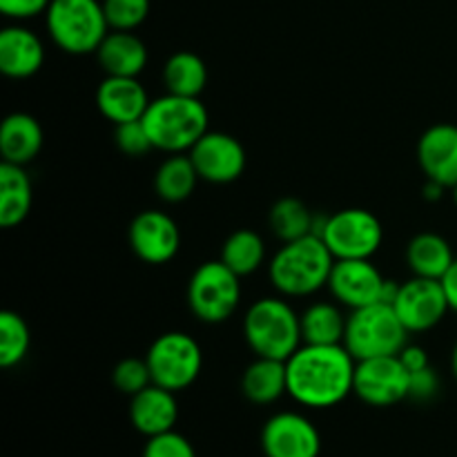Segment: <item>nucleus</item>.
<instances>
[{"label": "nucleus", "instance_id": "nucleus-1", "mask_svg": "<svg viewBox=\"0 0 457 457\" xmlns=\"http://www.w3.org/2000/svg\"><path fill=\"white\" fill-rule=\"evenodd\" d=\"M355 357L344 344H302L286 361L288 395L306 409H333L353 393Z\"/></svg>", "mask_w": 457, "mask_h": 457}, {"label": "nucleus", "instance_id": "nucleus-2", "mask_svg": "<svg viewBox=\"0 0 457 457\" xmlns=\"http://www.w3.org/2000/svg\"><path fill=\"white\" fill-rule=\"evenodd\" d=\"M335 257L321 237L308 235L288 241L272 254L268 275L281 297H311L328 288Z\"/></svg>", "mask_w": 457, "mask_h": 457}, {"label": "nucleus", "instance_id": "nucleus-3", "mask_svg": "<svg viewBox=\"0 0 457 457\" xmlns=\"http://www.w3.org/2000/svg\"><path fill=\"white\" fill-rule=\"evenodd\" d=\"M141 120L154 150L165 154H186L208 132V110L201 98L177 94L154 98Z\"/></svg>", "mask_w": 457, "mask_h": 457}, {"label": "nucleus", "instance_id": "nucleus-4", "mask_svg": "<svg viewBox=\"0 0 457 457\" xmlns=\"http://www.w3.org/2000/svg\"><path fill=\"white\" fill-rule=\"evenodd\" d=\"M244 337L257 357L288 361L303 344L302 317L284 297H262L245 311Z\"/></svg>", "mask_w": 457, "mask_h": 457}, {"label": "nucleus", "instance_id": "nucleus-5", "mask_svg": "<svg viewBox=\"0 0 457 457\" xmlns=\"http://www.w3.org/2000/svg\"><path fill=\"white\" fill-rule=\"evenodd\" d=\"M45 27L56 47L71 56L96 54L110 34L98 0H52L45 12Z\"/></svg>", "mask_w": 457, "mask_h": 457}, {"label": "nucleus", "instance_id": "nucleus-6", "mask_svg": "<svg viewBox=\"0 0 457 457\" xmlns=\"http://www.w3.org/2000/svg\"><path fill=\"white\" fill-rule=\"evenodd\" d=\"M409 330L404 328L391 303H373V306L351 311L346 321L344 346L355 357V361L373 360V357L400 355L409 344Z\"/></svg>", "mask_w": 457, "mask_h": 457}, {"label": "nucleus", "instance_id": "nucleus-7", "mask_svg": "<svg viewBox=\"0 0 457 457\" xmlns=\"http://www.w3.org/2000/svg\"><path fill=\"white\" fill-rule=\"evenodd\" d=\"M241 303V277L226 263L205 262L192 272L187 284V306L204 324H223Z\"/></svg>", "mask_w": 457, "mask_h": 457}, {"label": "nucleus", "instance_id": "nucleus-8", "mask_svg": "<svg viewBox=\"0 0 457 457\" xmlns=\"http://www.w3.org/2000/svg\"><path fill=\"white\" fill-rule=\"evenodd\" d=\"M152 373V384L172 393L190 388L204 369V351L192 335L172 330L152 342L145 355Z\"/></svg>", "mask_w": 457, "mask_h": 457}, {"label": "nucleus", "instance_id": "nucleus-9", "mask_svg": "<svg viewBox=\"0 0 457 457\" xmlns=\"http://www.w3.org/2000/svg\"><path fill=\"white\" fill-rule=\"evenodd\" d=\"M321 239L335 259H370L384 241V228L370 210L346 208L326 219Z\"/></svg>", "mask_w": 457, "mask_h": 457}, {"label": "nucleus", "instance_id": "nucleus-10", "mask_svg": "<svg viewBox=\"0 0 457 457\" xmlns=\"http://www.w3.org/2000/svg\"><path fill=\"white\" fill-rule=\"evenodd\" d=\"M409 384L411 373L402 364L400 357H373V360L357 361L353 393L364 404L386 409V406L400 404L402 400H409Z\"/></svg>", "mask_w": 457, "mask_h": 457}, {"label": "nucleus", "instance_id": "nucleus-11", "mask_svg": "<svg viewBox=\"0 0 457 457\" xmlns=\"http://www.w3.org/2000/svg\"><path fill=\"white\" fill-rule=\"evenodd\" d=\"M388 279L370 259H335L328 290L339 306L351 311L384 302Z\"/></svg>", "mask_w": 457, "mask_h": 457}, {"label": "nucleus", "instance_id": "nucleus-12", "mask_svg": "<svg viewBox=\"0 0 457 457\" xmlns=\"http://www.w3.org/2000/svg\"><path fill=\"white\" fill-rule=\"evenodd\" d=\"M393 308L409 333H427L436 328L451 311L442 281L427 277H413L400 284Z\"/></svg>", "mask_w": 457, "mask_h": 457}, {"label": "nucleus", "instance_id": "nucleus-13", "mask_svg": "<svg viewBox=\"0 0 457 457\" xmlns=\"http://www.w3.org/2000/svg\"><path fill=\"white\" fill-rule=\"evenodd\" d=\"M262 451L266 457H320L321 433L303 413L281 411L263 424Z\"/></svg>", "mask_w": 457, "mask_h": 457}, {"label": "nucleus", "instance_id": "nucleus-14", "mask_svg": "<svg viewBox=\"0 0 457 457\" xmlns=\"http://www.w3.org/2000/svg\"><path fill=\"white\" fill-rule=\"evenodd\" d=\"M187 154H190L201 181L217 183V186L237 181L248 163L244 145L232 134L210 132V129Z\"/></svg>", "mask_w": 457, "mask_h": 457}, {"label": "nucleus", "instance_id": "nucleus-15", "mask_svg": "<svg viewBox=\"0 0 457 457\" xmlns=\"http://www.w3.org/2000/svg\"><path fill=\"white\" fill-rule=\"evenodd\" d=\"M129 245L141 262L163 266L181 250V230L170 214L145 210L129 226Z\"/></svg>", "mask_w": 457, "mask_h": 457}, {"label": "nucleus", "instance_id": "nucleus-16", "mask_svg": "<svg viewBox=\"0 0 457 457\" xmlns=\"http://www.w3.org/2000/svg\"><path fill=\"white\" fill-rule=\"evenodd\" d=\"M418 163L431 181L445 187L457 186V125H431L420 137Z\"/></svg>", "mask_w": 457, "mask_h": 457}, {"label": "nucleus", "instance_id": "nucleus-17", "mask_svg": "<svg viewBox=\"0 0 457 457\" xmlns=\"http://www.w3.org/2000/svg\"><path fill=\"white\" fill-rule=\"evenodd\" d=\"M150 103L147 89L132 76H105L96 89L98 112L114 125L141 120Z\"/></svg>", "mask_w": 457, "mask_h": 457}, {"label": "nucleus", "instance_id": "nucleus-18", "mask_svg": "<svg viewBox=\"0 0 457 457\" xmlns=\"http://www.w3.org/2000/svg\"><path fill=\"white\" fill-rule=\"evenodd\" d=\"M43 62V40L34 31L22 25H9L0 31V71L7 79H31L38 74Z\"/></svg>", "mask_w": 457, "mask_h": 457}, {"label": "nucleus", "instance_id": "nucleus-19", "mask_svg": "<svg viewBox=\"0 0 457 457\" xmlns=\"http://www.w3.org/2000/svg\"><path fill=\"white\" fill-rule=\"evenodd\" d=\"M174 395L177 393L156 386V384H150L141 393L132 395V402H129L132 427L145 437L174 431V424L179 420V404Z\"/></svg>", "mask_w": 457, "mask_h": 457}, {"label": "nucleus", "instance_id": "nucleus-20", "mask_svg": "<svg viewBox=\"0 0 457 457\" xmlns=\"http://www.w3.org/2000/svg\"><path fill=\"white\" fill-rule=\"evenodd\" d=\"M43 128L25 112H13L0 125V154L4 163L27 165L43 150Z\"/></svg>", "mask_w": 457, "mask_h": 457}, {"label": "nucleus", "instance_id": "nucleus-21", "mask_svg": "<svg viewBox=\"0 0 457 457\" xmlns=\"http://www.w3.org/2000/svg\"><path fill=\"white\" fill-rule=\"evenodd\" d=\"M96 58L105 76L138 79V74L147 67V47L134 31L112 29L96 49Z\"/></svg>", "mask_w": 457, "mask_h": 457}, {"label": "nucleus", "instance_id": "nucleus-22", "mask_svg": "<svg viewBox=\"0 0 457 457\" xmlns=\"http://www.w3.org/2000/svg\"><path fill=\"white\" fill-rule=\"evenodd\" d=\"M241 393L253 404L268 406L288 393V370L286 361L270 360V357H257L241 378Z\"/></svg>", "mask_w": 457, "mask_h": 457}, {"label": "nucleus", "instance_id": "nucleus-23", "mask_svg": "<svg viewBox=\"0 0 457 457\" xmlns=\"http://www.w3.org/2000/svg\"><path fill=\"white\" fill-rule=\"evenodd\" d=\"M34 201L31 179L25 165H0V226L16 228L27 219Z\"/></svg>", "mask_w": 457, "mask_h": 457}, {"label": "nucleus", "instance_id": "nucleus-24", "mask_svg": "<svg viewBox=\"0 0 457 457\" xmlns=\"http://www.w3.org/2000/svg\"><path fill=\"white\" fill-rule=\"evenodd\" d=\"M455 262L449 241L436 232H420L406 245V263L413 277L442 279Z\"/></svg>", "mask_w": 457, "mask_h": 457}, {"label": "nucleus", "instance_id": "nucleus-25", "mask_svg": "<svg viewBox=\"0 0 457 457\" xmlns=\"http://www.w3.org/2000/svg\"><path fill=\"white\" fill-rule=\"evenodd\" d=\"M299 317H302L303 344H315V346H337V344H344L348 315H344L339 303L315 302Z\"/></svg>", "mask_w": 457, "mask_h": 457}, {"label": "nucleus", "instance_id": "nucleus-26", "mask_svg": "<svg viewBox=\"0 0 457 457\" xmlns=\"http://www.w3.org/2000/svg\"><path fill=\"white\" fill-rule=\"evenodd\" d=\"M201 181L190 154H170L154 174V192L165 204H181L190 199Z\"/></svg>", "mask_w": 457, "mask_h": 457}, {"label": "nucleus", "instance_id": "nucleus-27", "mask_svg": "<svg viewBox=\"0 0 457 457\" xmlns=\"http://www.w3.org/2000/svg\"><path fill=\"white\" fill-rule=\"evenodd\" d=\"M163 83L168 94L199 98L208 85V67L195 52H177L165 61Z\"/></svg>", "mask_w": 457, "mask_h": 457}, {"label": "nucleus", "instance_id": "nucleus-28", "mask_svg": "<svg viewBox=\"0 0 457 457\" xmlns=\"http://www.w3.org/2000/svg\"><path fill=\"white\" fill-rule=\"evenodd\" d=\"M221 262L239 277L254 275L266 263V241L254 230H237L221 248Z\"/></svg>", "mask_w": 457, "mask_h": 457}, {"label": "nucleus", "instance_id": "nucleus-29", "mask_svg": "<svg viewBox=\"0 0 457 457\" xmlns=\"http://www.w3.org/2000/svg\"><path fill=\"white\" fill-rule=\"evenodd\" d=\"M268 223H270V230L275 232L277 239L288 244V241L312 235L315 212H311L303 201L295 199V196H284L270 208Z\"/></svg>", "mask_w": 457, "mask_h": 457}, {"label": "nucleus", "instance_id": "nucleus-30", "mask_svg": "<svg viewBox=\"0 0 457 457\" xmlns=\"http://www.w3.org/2000/svg\"><path fill=\"white\" fill-rule=\"evenodd\" d=\"M29 344L31 335L25 320L13 311L0 312V366L13 369L21 364L29 353Z\"/></svg>", "mask_w": 457, "mask_h": 457}, {"label": "nucleus", "instance_id": "nucleus-31", "mask_svg": "<svg viewBox=\"0 0 457 457\" xmlns=\"http://www.w3.org/2000/svg\"><path fill=\"white\" fill-rule=\"evenodd\" d=\"M107 25L114 31H134L145 22L150 0H103Z\"/></svg>", "mask_w": 457, "mask_h": 457}, {"label": "nucleus", "instance_id": "nucleus-32", "mask_svg": "<svg viewBox=\"0 0 457 457\" xmlns=\"http://www.w3.org/2000/svg\"><path fill=\"white\" fill-rule=\"evenodd\" d=\"M112 382H114L116 391L125 393V395H137L143 388H147L152 384V373L150 366L145 360H138V357H128V360L119 361L112 373Z\"/></svg>", "mask_w": 457, "mask_h": 457}, {"label": "nucleus", "instance_id": "nucleus-33", "mask_svg": "<svg viewBox=\"0 0 457 457\" xmlns=\"http://www.w3.org/2000/svg\"><path fill=\"white\" fill-rule=\"evenodd\" d=\"M143 457H196V451L186 436L168 431L147 437L145 446H143Z\"/></svg>", "mask_w": 457, "mask_h": 457}, {"label": "nucleus", "instance_id": "nucleus-34", "mask_svg": "<svg viewBox=\"0 0 457 457\" xmlns=\"http://www.w3.org/2000/svg\"><path fill=\"white\" fill-rule=\"evenodd\" d=\"M116 147L123 152L125 156H145L147 152L154 150L150 141V134H147L143 120H132V123L116 125Z\"/></svg>", "mask_w": 457, "mask_h": 457}, {"label": "nucleus", "instance_id": "nucleus-35", "mask_svg": "<svg viewBox=\"0 0 457 457\" xmlns=\"http://www.w3.org/2000/svg\"><path fill=\"white\" fill-rule=\"evenodd\" d=\"M437 393H440V378H437V373L431 369V366H427V369L411 373L409 400L431 402L433 397L437 395Z\"/></svg>", "mask_w": 457, "mask_h": 457}, {"label": "nucleus", "instance_id": "nucleus-36", "mask_svg": "<svg viewBox=\"0 0 457 457\" xmlns=\"http://www.w3.org/2000/svg\"><path fill=\"white\" fill-rule=\"evenodd\" d=\"M52 0H0V12L12 21H29L47 12Z\"/></svg>", "mask_w": 457, "mask_h": 457}, {"label": "nucleus", "instance_id": "nucleus-37", "mask_svg": "<svg viewBox=\"0 0 457 457\" xmlns=\"http://www.w3.org/2000/svg\"><path fill=\"white\" fill-rule=\"evenodd\" d=\"M397 357H400V361L406 366L409 373H415V370H422L427 369V366H431V361H428V353L424 351L422 346H418V344H406Z\"/></svg>", "mask_w": 457, "mask_h": 457}, {"label": "nucleus", "instance_id": "nucleus-38", "mask_svg": "<svg viewBox=\"0 0 457 457\" xmlns=\"http://www.w3.org/2000/svg\"><path fill=\"white\" fill-rule=\"evenodd\" d=\"M442 288H445L446 293V299H449V306L451 311L457 312V257L453 262V266L446 270V275L442 277Z\"/></svg>", "mask_w": 457, "mask_h": 457}, {"label": "nucleus", "instance_id": "nucleus-39", "mask_svg": "<svg viewBox=\"0 0 457 457\" xmlns=\"http://www.w3.org/2000/svg\"><path fill=\"white\" fill-rule=\"evenodd\" d=\"M446 190H449V187H445L442 183L427 179V186H424V199H427V201H440L442 196H445Z\"/></svg>", "mask_w": 457, "mask_h": 457}, {"label": "nucleus", "instance_id": "nucleus-40", "mask_svg": "<svg viewBox=\"0 0 457 457\" xmlns=\"http://www.w3.org/2000/svg\"><path fill=\"white\" fill-rule=\"evenodd\" d=\"M451 370H453V375H455V379H457V342H455V346H453V353H451Z\"/></svg>", "mask_w": 457, "mask_h": 457}, {"label": "nucleus", "instance_id": "nucleus-41", "mask_svg": "<svg viewBox=\"0 0 457 457\" xmlns=\"http://www.w3.org/2000/svg\"><path fill=\"white\" fill-rule=\"evenodd\" d=\"M451 190H453V201H455V205H457V186L451 187Z\"/></svg>", "mask_w": 457, "mask_h": 457}]
</instances>
